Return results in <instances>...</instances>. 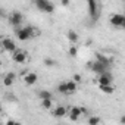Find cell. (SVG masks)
<instances>
[{
    "mask_svg": "<svg viewBox=\"0 0 125 125\" xmlns=\"http://www.w3.org/2000/svg\"><path fill=\"white\" fill-rule=\"evenodd\" d=\"M110 24L113 25V27H116V28H122V25H124V21H125V15H121V13H113L112 16H110Z\"/></svg>",
    "mask_w": 125,
    "mask_h": 125,
    "instance_id": "52a82bcc",
    "label": "cell"
},
{
    "mask_svg": "<svg viewBox=\"0 0 125 125\" xmlns=\"http://www.w3.org/2000/svg\"><path fill=\"white\" fill-rule=\"evenodd\" d=\"M68 53H69V56L75 57V56L78 54V50H77V47H75V46H71V47H69V50H68Z\"/></svg>",
    "mask_w": 125,
    "mask_h": 125,
    "instance_id": "603a6c76",
    "label": "cell"
},
{
    "mask_svg": "<svg viewBox=\"0 0 125 125\" xmlns=\"http://www.w3.org/2000/svg\"><path fill=\"white\" fill-rule=\"evenodd\" d=\"M100 90L104 93V94H112L115 91V87L112 84H106V85H100Z\"/></svg>",
    "mask_w": 125,
    "mask_h": 125,
    "instance_id": "e0dca14e",
    "label": "cell"
},
{
    "mask_svg": "<svg viewBox=\"0 0 125 125\" xmlns=\"http://www.w3.org/2000/svg\"><path fill=\"white\" fill-rule=\"evenodd\" d=\"M44 65H46V66H49V68H53V66L56 65V62H54L53 59L47 57V59H44Z\"/></svg>",
    "mask_w": 125,
    "mask_h": 125,
    "instance_id": "44dd1931",
    "label": "cell"
},
{
    "mask_svg": "<svg viewBox=\"0 0 125 125\" xmlns=\"http://www.w3.org/2000/svg\"><path fill=\"white\" fill-rule=\"evenodd\" d=\"M81 110H83V115H87V109L85 107H81Z\"/></svg>",
    "mask_w": 125,
    "mask_h": 125,
    "instance_id": "484cf974",
    "label": "cell"
},
{
    "mask_svg": "<svg viewBox=\"0 0 125 125\" xmlns=\"http://www.w3.org/2000/svg\"><path fill=\"white\" fill-rule=\"evenodd\" d=\"M41 106H43V109H50L52 107V99H44V100H41Z\"/></svg>",
    "mask_w": 125,
    "mask_h": 125,
    "instance_id": "ffe728a7",
    "label": "cell"
},
{
    "mask_svg": "<svg viewBox=\"0 0 125 125\" xmlns=\"http://www.w3.org/2000/svg\"><path fill=\"white\" fill-rule=\"evenodd\" d=\"M12 59H13L15 63L24 65L25 62H27V52H24V50H15L12 53Z\"/></svg>",
    "mask_w": 125,
    "mask_h": 125,
    "instance_id": "277c9868",
    "label": "cell"
},
{
    "mask_svg": "<svg viewBox=\"0 0 125 125\" xmlns=\"http://www.w3.org/2000/svg\"><path fill=\"white\" fill-rule=\"evenodd\" d=\"M38 34V31L34 28V27H19V28H15V35L19 41H27L32 37H35Z\"/></svg>",
    "mask_w": 125,
    "mask_h": 125,
    "instance_id": "6da1fadb",
    "label": "cell"
},
{
    "mask_svg": "<svg viewBox=\"0 0 125 125\" xmlns=\"http://www.w3.org/2000/svg\"><path fill=\"white\" fill-rule=\"evenodd\" d=\"M66 37H68V40H69L71 43H77V41H78V34H77V31H74V30L68 31Z\"/></svg>",
    "mask_w": 125,
    "mask_h": 125,
    "instance_id": "2e32d148",
    "label": "cell"
},
{
    "mask_svg": "<svg viewBox=\"0 0 125 125\" xmlns=\"http://www.w3.org/2000/svg\"><path fill=\"white\" fill-rule=\"evenodd\" d=\"M60 2H62V5H63V6H69V5H71L69 0H60Z\"/></svg>",
    "mask_w": 125,
    "mask_h": 125,
    "instance_id": "d4e9b609",
    "label": "cell"
},
{
    "mask_svg": "<svg viewBox=\"0 0 125 125\" xmlns=\"http://www.w3.org/2000/svg\"><path fill=\"white\" fill-rule=\"evenodd\" d=\"M34 5L38 10L46 12V13H53L54 12V5L49 0H34Z\"/></svg>",
    "mask_w": 125,
    "mask_h": 125,
    "instance_id": "7a4b0ae2",
    "label": "cell"
},
{
    "mask_svg": "<svg viewBox=\"0 0 125 125\" xmlns=\"http://www.w3.org/2000/svg\"><path fill=\"white\" fill-rule=\"evenodd\" d=\"M66 113H68V109H66L65 106H57V107L53 110V116H54V118H63Z\"/></svg>",
    "mask_w": 125,
    "mask_h": 125,
    "instance_id": "4fadbf2b",
    "label": "cell"
},
{
    "mask_svg": "<svg viewBox=\"0 0 125 125\" xmlns=\"http://www.w3.org/2000/svg\"><path fill=\"white\" fill-rule=\"evenodd\" d=\"M66 85H68V93H69V94H74V93H77L78 83H75L74 80H69V81H66Z\"/></svg>",
    "mask_w": 125,
    "mask_h": 125,
    "instance_id": "9a60e30c",
    "label": "cell"
},
{
    "mask_svg": "<svg viewBox=\"0 0 125 125\" xmlns=\"http://www.w3.org/2000/svg\"><path fill=\"white\" fill-rule=\"evenodd\" d=\"M57 91H59L60 94H69V93H68L66 81H65V83H59V85H57Z\"/></svg>",
    "mask_w": 125,
    "mask_h": 125,
    "instance_id": "ac0fdd59",
    "label": "cell"
},
{
    "mask_svg": "<svg viewBox=\"0 0 125 125\" xmlns=\"http://www.w3.org/2000/svg\"><path fill=\"white\" fill-rule=\"evenodd\" d=\"M15 78H16V74H13V72L6 74V77L3 78V85L5 87H12V84L15 83Z\"/></svg>",
    "mask_w": 125,
    "mask_h": 125,
    "instance_id": "7c38bea8",
    "label": "cell"
},
{
    "mask_svg": "<svg viewBox=\"0 0 125 125\" xmlns=\"http://www.w3.org/2000/svg\"><path fill=\"white\" fill-rule=\"evenodd\" d=\"M37 80H38V75L35 72H28L27 75H24V81L27 85H34L37 83Z\"/></svg>",
    "mask_w": 125,
    "mask_h": 125,
    "instance_id": "8fae6325",
    "label": "cell"
},
{
    "mask_svg": "<svg viewBox=\"0 0 125 125\" xmlns=\"http://www.w3.org/2000/svg\"><path fill=\"white\" fill-rule=\"evenodd\" d=\"M22 21H24V15L21 12H18V10L12 12L10 16H9V24L12 27H15V28H19L22 25Z\"/></svg>",
    "mask_w": 125,
    "mask_h": 125,
    "instance_id": "3957f363",
    "label": "cell"
},
{
    "mask_svg": "<svg viewBox=\"0 0 125 125\" xmlns=\"http://www.w3.org/2000/svg\"><path fill=\"white\" fill-rule=\"evenodd\" d=\"M90 66H91V71H94L96 74H103V72H106V71H109V66H106L104 63H102V62H99V60H96V62H93V63H88Z\"/></svg>",
    "mask_w": 125,
    "mask_h": 125,
    "instance_id": "5b68a950",
    "label": "cell"
},
{
    "mask_svg": "<svg viewBox=\"0 0 125 125\" xmlns=\"http://www.w3.org/2000/svg\"><path fill=\"white\" fill-rule=\"evenodd\" d=\"M38 97H40V100L52 99V93H50V91H47V90H41V91H38Z\"/></svg>",
    "mask_w": 125,
    "mask_h": 125,
    "instance_id": "d6986e66",
    "label": "cell"
},
{
    "mask_svg": "<svg viewBox=\"0 0 125 125\" xmlns=\"http://www.w3.org/2000/svg\"><path fill=\"white\" fill-rule=\"evenodd\" d=\"M122 28H125V21H124V25H122Z\"/></svg>",
    "mask_w": 125,
    "mask_h": 125,
    "instance_id": "83f0119b",
    "label": "cell"
},
{
    "mask_svg": "<svg viewBox=\"0 0 125 125\" xmlns=\"http://www.w3.org/2000/svg\"><path fill=\"white\" fill-rule=\"evenodd\" d=\"M88 124H90V125L100 124V118H97V116H90V118H88Z\"/></svg>",
    "mask_w": 125,
    "mask_h": 125,
    "instance_id": "7402d4cb",
    "label": "cell"
},
{
    "mask_svg": "<svg viewBox=\"0 0 125 125\" xmlns=\"http://www.w3.org/2000/svg\"><path fill=\"white\" fill-rule=\"evenodd\" d=\"M2 47L5 52H9V53H13L16 50V46L12 38H2Z\"/></svg>",
    "mask_w": 125,
    "mask_h": 125,
    "instance_id": "9c48e42d",
    "label": "cell"
},
{
    "mask_svg": "<svg viewBox=\"0 0 125 125\" xmlns=\"http://www.w3.org/2000/svg\"><path fill=\"white\" fill-rule=\"evenodd\" d=\"M96 59H97L99 62H102V63H104L106 66H109V68H110V63H112V60H110V59H109L107 56H104L103 53L97 52V53H96Z\"/></svg>",
    "mask_w": 125,
    "mask_h": 125,
    "instance_id": "5bb4252c",
    "label": "cell"
},
{
    "mask_svg": "<svg viewBox=\"0 0 125 125\" xmlns=\"http://www.w3.org/2000/svg\"><path fill=\"white\" fill-rule=\"evenodd\" d=\"M88 3V15L91 19H97V15H99V8H97V2L96 0H87Z\"/></svg>",
    "mask_w": 125,
    "mask_h": 125,
    "instance_id": "ba28073f",
    "label": "cell"
},
{
    "mask_svg": "<svg viewBox=\"0 0 125 125\" xmlns=\"http://www.w3.org/2000/svg\"><path fill=\"white\" fill-rule=\"evenodd\" d=\"M112 81H113V75H112L109 71H106V72L100 74V75H99V78H97V83H99V85L112 84Z\"/></svg>",
    "mask_w": 125,
    "mask_h": 125,
    "instance_id": "8992f818",
    "label": "cell"
},
{
    "mask_svg": "<svg viewBox=\"0 0 125 125\" xmlns=\"http://www.w3.org/2000/svg\"><path fill=\"white\" fill-rule=\"evenodd\" d=\"M121 124H125V115H124V116L121 118Z\"/></svg>",
    "mask_w": 125,
    "mask_h": 125,
    "instance_id": "4316f807",
    "label": "cell"
},
{
    "mask_svg": "<svg viewBox=\"0 0 125 125\" xmlns=\"http://www.w3.org/2000/svg\"><path fill=\"white\" fill-rule=\"evenodd\" d=\"M81 115H83L81 107H78V106H72V107L69 109V118H71V121H74V122L78 121Z\"/></svg>",
    "mask_w": 125,
    "mask_h": 125,
    "instance_id": "30bf717a",
    "label": "cell"
},
{
    "mask_svg": "<svg viewBox=\"0 0 125 125\" xmlns=\"http://www.w3.org/2000/svg\"><path fill=\"white\" fill-rule=\"evenodd\" d=\"M72 80H74L75 83H81V81H83V78H81V75H80V74H74Z\"/></svg>",
    "mask_w": 125,
    "mask_h": 125,
    "instance_id": "cb8c5ba5",
    "label": "cell"
}]
</instances>
